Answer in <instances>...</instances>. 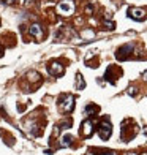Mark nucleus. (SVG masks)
<instances>
[{
	"instance_id": "f257e3e1",
	"label": "nucleus",
	"mask_w": 147,
	"mask_h": 155,
	"mask_svg": "<svg viewBox=\"0 0 147 155\" xmlns=\"http://www.w3.org/2000/svg\"><path fill=\"white\" fill-rule=\"evenodd\" d=\"M136 131H138V130H136V125L133 124L131 120H128V119H127V120L122 122L120 135H122V139H123V141H130L133 136L136 135Z\"/></svg>"
},
{
	"instance_id": "f03ea898",
	"label": "nucleus",
	"mask_w": 147,
	"mask_h": 155,
	"mask_svg": "<svg viewBox=\"0 0 147 155\" xmlns=\"http://www.w3.org/2000/svg\"><path fill=\"white\" fill-rule=\"evenodd\" d=\"M57 11L62 16H71L74 13V2L73 0H62L57 5Z\"/></svg>"
},
{
	"instance_id": "7ed1b4c3",
	"label": "nucleus",
	"mask_w": 147,
	"mask_h": 155,
	"mask_svg": "<svg viewBox=\"0 0 147 155\" xmlns=\"http://www.w3.org/2000/svg\"><path fill=\"white\" fill-rule=\"evenodd\" d=\"M111 128H113V127H111V122L108 120L106 117H104L103 120H101V124H100V128H98L100 138H101V139H108V138L111 136V131H113Z\"/></svg>"
},
{
	"instance_id": "20e7f679",
	"label": "nucleus",
	"mask_w": 147,
	"mask_h": 155,
	"mask_svg": "<svg viewBox=\"0 0 147 155\" xmlns=\"http://www.w3.org/2000/svg\"><path fill=\"white\" fill-rule=\"evenodd\" d=\"M74 108V98L71 95H67L62 98V101H60V109L64 111V112H70Z\"/></svg>"
},
{
	"instance_id": "39448f33",
	"label": "nucleus",
	"mask_w": 147,
	"mask_h": 155,
	"mask_svg": "<svg viewBox=\"0 0 147 155\" xmlns=\"http://www.w3.org/2000/svg\"><path fill=\"white\" fill-rule=\"evenodd\" d=\"M81 133L84 138H90L93 135V122L90 120V119H87V120H84L82 125H81Z\"/></svg>"
},
{
	"instance_id": "423d86ee",
	"label": "nucleus",
	"mask_w": 147,
	"mask_h": 155,
	"mask_svg": "<svg viewBox=\"0 0 147 155\" xmlns=\"http://www.w3.org/2000/svg\"><path fill=\"white\" fill-rule=\"evenodd\" d=\"M29 33L37 41H41V38H43V27H41L40 24H32L29 27Z\"/></svg>"
},
{
	"instance_id": "0eeeda50",
	"label": "nucleus",
	"mask_w": 147,
	"mask_h": 155,
	"mask_svg": "<svg viewBox=\"0 0 147 155\" xmlns=\"http://www.w3.org/2000/svg\"><path fill=\"white\" fill-rule=\"evenodd\" d=\"M47 71L52 76H60V74H64V65L59 62H51L47 67Z\"/></svg>"
},
{
	"instance_id": "6e6552de",
	"label": "nucleus",
	"mask_w": 147,
	"mask_h": 155,
	"mask_svg": "<svg viewBox=\"0 0 147 155\" xmlns=\"http://www.w3.org/2000/svg\"><path fill=\"white\" fill-rule=\"evenodd\" d=\"M128 13H130V18L136 19V21H142L145 18V11L141 10V8H131Z\"/></svg>"
},
{
	"instance_id": "1a4fd4ad",
	"label": "nucleus",
	"mask_w": 147,
	"mask_h": 155,
	"mask_svg": "<svg viewBox=\"0 0 147 155\" xmlns=\"http://www.w3.org/2000/svg\"><path fill=\"white\" fill-rule=\"evenodd\" d=\"M133 49H135V46H133L131 43H130V45H125L123 48L119 49L117 57H119V59H127V55H130V51H133Z\"/></svg>"
},
{
	"instance_id": "9d476101",
	"label": "nucleus",
	"mask_w": 147,
	"mask_h": 155,
	"mask_svg": "<svg viewBox=\"0 0 147 155\" xmlns=\"http://www.w3.org/2000/svg\"><path fill=\"white\" fill-rule=\"evenodd\" d=\"M71 144H73V136L70 135V133H65V135L60 138V146L62 147H68V146H71Z\"/></svg>"
},
{
	"instance_id": "9b49d317",
	"label": "nucleus",
	"mask_w": 147,
	"mask_h": 155,
	"mask_svg": "<svg viewBox=\"0 0 147 155\" xmlns=\"http://www.w3.org/2000/svg\"><path fill=\"white\" fill-rule=\"evenodd\" d=\"M27 79H29L30 82H38L40 81V74L37 71H29L27 73Z\"/></svg>"
},
{
	"instance_id": "f8f14e48",
	"label": "nucleus",
	"mask_w": 147,
	"mask_h": 155,
	"mask_svg": "<svg viewBox=\"0 0 147 155\" xmlns=\"http://www.w3.org/2000/svg\"><path fill=\"white\" fill-rule=\"evenodd\" d=\"M84 87H86V82L82 81L81 74H78V86H76V89H78V90H81V89H84Z\"/></svg>"
},
{
	"instance_id": "ddd939ff",
	"label": "nucleus",
	"mask_w": 147,
	"mask_h": 155,
	"mask_svg": "<svg viewBox=\"0 0 147 155\" xmlns=\"http://www.w3.org/2000/svg\"><path fill=\"white\" fill-rule=\"evenodd\" d=\"M93 111H98V106H93V104H89V106L86 108V112H87V114H90V112H93Z\"/></svg>"
},
{
	"instance_id": "4468645a",
	"label": "nucleus",
	"mask_w": 147,
	"mask_h": 155,
	"mask_svg": "<svg viewBox=\"0 0 147 155\" xmlns=\"http://www.w3.org/2000/svg\"><path fill=\"white\" fill-rule=\"evenodd\" d=\"M104 27H106V29H114V22H104Z\"/></svg>"
},
{
	"instance_id": "2eb2a0df",
	"label": "nucleus",
	"mask_w": 147,
	"mask_h": 155,
	"mask_svg": "<svg viewBox=\"0 0 147 155\" xmlns=\"http://www.w3.org/2000/svg\"><path fill=\"white\" fill-rule=\"evenodd\" d=\"M101 155H116V153H114V152H103Z\"/></svg>"
},
{
	"instance_id": "dca6fc26",
	"label": "nucleus",
	"mask_w": 147,
	"mask_h": 155,
	"mask_svg": "<svg viewBox=\"0 0 147 155\" xmlns=\"http://www.w3.org/2000/svg\"><path fill=\"white\" fill-rule=\"evenodd\" d=\"M3 2H5V3H15L16 0H3Z\"/></svg>"
},
{
	"instance_id": "f3484780",
	"label": "nucleus",
	"mask_w": 147,
	"mask_h": 155,
	"mask_svg": "<svg viewBox=\"0 0 147 155\" xmlns=\"http://www.w3.org/2000/svg\"><path fill=\"white\" fill-rule=\"evenodd\" d=\"M2 55H3V46L0 45V57H2Z\"/></svg>"
},
{
	"instance_id": "a211bd4d",
	"label": "nucleus",
	"mask_w": 147,
	"mask_h": 155,
	"mask_svg": "<svg viewBox=\"0 0 147 155\" xmlns=\"http://www.w3.org/2000/svg\"><path fill=\"white\" fill-rule=\"evenodd\" d=\"M123 155H138V153H135V152H127V153H123Z\"/></svg>"
},
{
	"instance_id": "6ab92c4d",
	"label": "nucleus",
	"mask_w": 147,
	"mask_h": 155,
	"mask_svg": "<svg viewBox=\"0 0 147 155\" xmlns=\"http://www.w3.org/2000/svg\"><path fill=\"white\" fill-rule=\"evenodd\" d=\"M144 79H147V71L144 73Z\"/></svg>"
},
{
	"instance_id": "aec40b11",
	"label": "nucleus",
	"mask_w": 147,
	"mask_h": 155,
	"mask_svg": "<svg viewBox=\"0 0 147 155\" xmlns=\"http://www.w3.org/2000/svg\"><path fill=\"white\" fill-rule=\"evenodd\" d=\"M142 155H147V153H142Z\"/></svg>"
}]
</instances>
